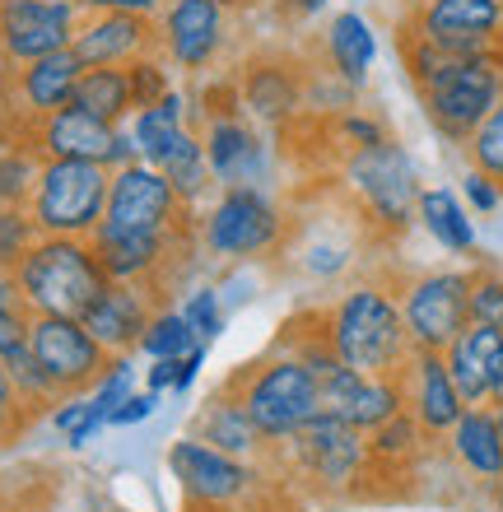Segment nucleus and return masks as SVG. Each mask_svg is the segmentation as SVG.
Returning <instances> with one entry per match:
<instances>
[{
  "mask_svg": "<svg viewBox=\"0 0 503 512\" xmlns=\"http://www.w3.org/2000/svg\"><path fill=\"white\" fill-rule=\"evenodd\" d=\"M317 317L340 364L364 378H401V368L415 354L396 280L387 275H364V280L345 284L331 303H317Z\"/></svg>",
  "mask_w": 503,
  "mask_h": 512,
  "instance_id": "obj_1",
  "label": "nucleus"
},
{
  "mask_svg": "<svg viewBox=\"0 0 503 512\" xmlns=\"http://www.w3.org/2000/svg\"><path fill=\"white\" fill-rule=\"evenodd\" d=\"M340 196L354 205V215L368 224L378 243L406 238L415 215H420V168L406 154L401 140H382L368 149H350L336 163Z\"/></svg>",
  "mask_w": 503,
  "mask_h": 512,
  "instance_id": "obj_2",
  "label": "nucleus"
},
{
  "mask_svg": "<svg viewBox=\"0 0 503 512\" xmlns=\"http://www.w3.org/2000/svg\"><path fill=\"white\" fill-rule=\"evenodd\" d=\"M289 215L266 187H219L196 210V247L219 266L275 261L289 238Z\"/></svg>",
  "mask_w": 503,
  "mask_h": 512,
  "instance_id": "obj_3",
  "label": "nucleus"
},
{
  "mask_svg": "<svg viewBox=\"0 0 503 512\" xmlns=\"http://www.w3.org/2000/svg\"><path fill=\"white\" fill-rule=\"evenodd\" d=\"M224 382H229L233 396L243 401V410L252 415L257 433L266 438V447L289 443L308 419L322 415V387H317V378L303 368L299 354L285 350L280 340H275L261 359L238 364Z\"/></svg>",
  "mask_w": 503,
  "mask_h": 512,
  "instance_id": "obj_4",
  "label": "nucleus"
},
{
  "mask_svg": "<svg viewBox=\"0 0 503 512\" xmlns=\"http://www.w3.org/2000/svg\"><path fill=\"white\" fill-rule=\"evenodd\" d=\"M271 466L294 475L299 485H308L322 499H364L368 480V433L350 429L336 415H313L289 443L266 452Z\"/></svg>",
  "mask_w": 503,
  "mask_h": 512,
  "instance_id": "obj_5",
  "label": "nucleus"
},
{
  "mask_svg": "<svg viewBox=\"0 0 503 512\" xmlns=\"http://www.w3.org/2000/svg\"><path fill=\"white\" fill-rule=\"evenodd\" d=\"M14 284L28 312L84 317L112 280L98 261L94 238H38L14 266Z\"/></svg>",
  "mask_w": 503,
  "mask_h": 512,
  "instance_id": "obj_6",
  "label": "nucleus"
},
{
  "mask_svg": "<svg viewBox=\"0 0 503 512\" xmlns=\"http://www.w3.org/2000/svg\"><path fill=\"white\" fill-rule=\"evenodd\" d=\"M164 461H168V475L182 489V508L187 512H243L266 489L261 461L229 457V452H219V447L201 443L191 433L168 443Z\"/></svg>",
  "mask_w": 503,
  "mask_h": 512,
  "instance_id": "obj_7",
  "label": "nucleus"
},
{
  "mask_svg": "<svg viewBox=\"0 0 503 512\" xmlns=\"http://www.w3.org/2000/svg\"><path fill=\"white\" fill-rule=\"evenodd\" d=\"M112 168L103 163L42 159L38 187L28 196V215L42 238H94L108 210Z\"/></svg>",
  "mask_w": 503,
  "mask_h": 512,
  "instance_id": "obj_8",
  "label": "nucleus"
},
{
  "mask_svg": "<svg viewBox=\"0 0 503 512\" xmlns=\"http://www.w3.org/2000/svg\"><path fill=\"white\" fill-rule=\"evenodd\" d=\"M396 298H401L410 345L443 354L471 326V266H438L401 275Z\"/></svg>",
  "mask_w": 503,
  "mask_h": 512,
  "instance_id": "obj_9",
  "label": "nucleus"
},
{
  "mask_svg": "<svg viewBox=\"0 0 503 512\" xmlns=\"http://www.w3.org/2000/svg\"><path fill=\"white\" fill-rule=\"evenodd\" d=\"M503 98V52L494 56H457L452 70L420 94V108L448 145L462 149L476 126L499 108Z\"/></svg>",
  "mask_w": 503,
  "mask_h": 512,
  "instance_id": "obj_10",
  "label": "nucleus"
},
{
  "mask_svg": "<svg viewBox=\"0 0 503 512\" xmlns=\"http://www.w3.org/2000/svg\"><path fill=\"white\" fill-rule=\"evenodd\" d=\"M368 243H378L368 224L354 215V205L340 196L336 215H294L289 238L280 247V261L308 275L313 284H336L359 266V252Z\"/></svg>",
  "mask_w": 503,
  "mask_h": 512,
  "instance_id": "obj_11",
  "label": "nucleus"
},
{
  "mask_svg": "<svg viewBox=\"0 0 503 512\" xmlns=\"http://www.w3.org/2000/svg\"><path fill=\"white\" fill-rule=\"evenodd\" d=\"M103 229H150V233H177L196 229V210L173 191L154 163H122L112 168L108 210H103Z\"/></svg>",
  "mask_w": 503,
  "mask_h": 512,
  "instance_id": "obj_12",
  "label": "nucleus"
},
{
  "mask_svg": "<svg viewBox=\"0 0 503 512\" xmlns=\"http://www.w3.org/2000/svg\"><path fill=\"white\" fill-rule=\"evenodd\" d=\"M28 350L52 378L56 396H89V387L103 378L112 359L80 317H47V312L28 317Z\"/></svg>",
  "mask_w": 503,
  "mask_h": 512,
  "instance_id": "obj_13",
  "label": "nucleus"
},
{
  "mask_svg": "<svg viewBox=\"0 0 503 512\" xmlns=\"http://www.w3.org/2000/svg\"><path fill=\"white\" fill-rule=\"evenodd\" d=\"M401 24L457 56L503 52V0H410Z\"/></svg>",
  "mask_w": 503,
  "mask_h": 512,
  "instance_id": "obj_14",
  "label": "nucleus"
},
{
  "mask_svg": "<svg viewBox=\"0 0 503 512\" xmlns=\"http://www.w3.org/2000/svg\"><path fill=\"white\" fill-rule=\"evenodd\" d=\"M24 140L38 149V159H70V163H103V168H122L136 159V140L131 126H108L80 112L75 103L42 122L24 126Z\"/></svg>",
  "mask_w": 503,
  "mask_h": 512,
  "instance_id": "obj_15",
  "label": "nucleus"
},
{
  "mask_svg": "<svg viewBox=\"0 0 503 512\" xmlns=\"http://www.w3.org/2000/svg\"><path fill=\"white\" fill-rule=\"evenodd\" d=\"M80 14L84 10L70 0H0V75L66 52Z\"/></svg>",
  "mask_w": 503,
  "mask_h": 512,
  "instance_id": "obj_16",
  "label": "nucleus"
},
{
  "mask_svg": "<svg viewBox=\"0 0 503 512\" xmlns=\"http://www.w3.org/2000/svg\"><path fill=\"white\" fill-rule=\"evenodd\" d=\"M84 70L89 66H84L70 47L10 70V75L0 80V122L24 131V126H33V122H42V117H52V112L70 108V103H75V84H80Z\"/></svg>",
  "mask_w": 503,
  "mask_h": 512,
  "instance_id": "obj_17",
  "label": "nucleus"
},
{
  "mask_svg": "<svg viewBox=\"0 0 503 512\" xmlns=\"http://www.w3.org/2000/svg\"><path fill=\"white\" fill-rule=\"evenodd\" d=\"M229 10L219 0H168L159 14V52L182 75H205L224 61Z\"/></svg>",
  "mask_w": 503,
  "mask_h": 512,
  "instance_id": "obj_18",
  "label": "nucleus"
},
{
  "mask_svg": "<svg viewBox=\"0 0 503 512\" xmlns=\"http://www.w3.org/2000/svg\"><path fill=\"white\" fill-rule=\"evenodd\" d=\"M215 187H266L275 177V145L247 117H210L196 126Z\"/></svg>",
  "mask_w": 503,
  "mask_h": 512,
  "instance_id": "obj_19",
  "label": "nucleus"
},
{
  "mask_svg": "<svg viewBox=\"0 0 503 512\" xmlns=\"http://www.w3.org/2000/svg\"><path fill=\"white\" fill-rule=\"evenodd\" d=\"M303 84H308V61H294L285 52H261L238 70V94H243V117L261 131H285L303 117Z\"/></svg>",
  "mask_w": 503,
  "mask_h": 512,
  "instance_id": "obj_20",
  "label": "nucleus"
},
{
  "mask_svg": "<svg viewBox=\"0 0 503 512\" xmlns=\"http://www.w3.org/2000/svg\"><path fill=\"white\" fill-rule=\"evenodd\" d=\"M70 52L84 66H131L140 56L159 52V19L145 14H117V10H84L80 28L70 38Z\"/></svg>",
  "mask_w": 503,
  "mask_h": 512,
  "instance_id": "obj_21",
  "label": "nucleus"
},
{
  "mask_svg": "<svg viewBox=\"0 0 503 512\" xmlns=\"http://www.w3.org/2000/svg\"><path fill=\"white\" fill-rule=\"evenodd\" d=\"M401 391H406V410L415 415V424H420L434 443L448 438L452 424H457L466 410L462 391H457V382H452V373H448V359L434 350L410 354V364L401 368Z\"/></svg>",
  "mask_w": 503,
  "mask_h": 512,
  "instance_id": "obj_22",
  "label": "nucleus"
},
{
  "mask_svg": "<svg viewBox=\"0 0 503 512\" xmlns=\"http://www.w3.org/2000/svg\"><path fill=\"white\" fill-rule=\"evenodd\" d=\"M168 298L145 289V284H108L103 294L89 303L80 322L89 326V336L108 354H140V336Z\"/></svg>",
  "mask_w": 503,
  "mask_h": 512,
  "instance_id": "obj_23",
  "label": "nucleus"
},
{
  "mask_svg": "<svg viewBox=\"0 0 503 512\" xmlns=\"http://www.w3.org/2000/svg\"><path fill=\"white\" fill-rule=\"evenodd\" d=\"M322 387V410L336 419H345L350 429L373 433L382 429L392 415L406 410V391H401V378H364L354 368L340 364L331 378L317 382Z\"/></svg>",
  "mask_w": 503,
  "mask_h": 512,
  "instance_id": "obj_24",
  "label": "nucleus"
},
{
  "mask_svg": "<svg viewBox=\"0 0 503 512\" xmlns=\"http://www.w3.org/2000/svg\"><path fill=\"white\" fill-rule=\"evenodd\" d=\"M448 373L466 405H494L503 396V331L471 322L448 350Z\"/></svg>",
  "mask_w": 503,
  "mask_h": 512,
  "instance_id": "obj_25",
  "label": "nucleus"
},
{
  "mask_svg": "<svg viewBox=\"0 0 503 512\" xmlns=\"http://www.w3.org/2000/svg\"><path fill=\"white\" fill-rule=\"evenodd\" d=\"M438 447L485 494H490V485L503 475V433H499V419H494L490 405H466L462 419L452 424V433Z\"/></svg>",
  "mask_w": 503,
  "mask_h": 512,
  "instance_id": "obj_26",
  "label": "nucleus"
},
{
  "mask_svg": "<svg viewBox=\"0 0 503 512\" xmlns=\"http://www.w3.org/2000/svg\"><path fill=\"white\" fill-rule=\"evenodd\" d=\"M191 438L229 452V457H243V461H266V438L257 433L252 415L243 410V401L233 396L229 382H219L210 396L201 401V410L191 415Z\"/></svg>",
  "mask_w": 503,
  "mask_h": 512,
  "instance_id": "obj_27",
  "label": "nucleus"
},
{
  "mask_svg": "<svg viewBox=\"0 0 503 512\" xmlns=\"http://www.w3.org/2000/svg\"><path fill=\"white\" fill-rule=\"evenodd\" d=\"M317 52H322V56H317L322 66L336 70L350 89H359V94H364L368 70H373V61H378V38H373V28H368L364 14H359V10L331 14L327 28H322Z\"/></svg>",
  "mask_w": 503,
  "mask_h": 512,
  "instance_id": "obj_28",
  "label": "nucleus"
},
{
  "mask_svg": "<svg viewBox=\"0 0 503 512\" xmlns=\"http://www.w3.org/2000/svg\"><path fill=\"white\" fill-rule=\"evenodd\" d=\"M424 233L434 238L448 256H476L480 238H476V219L466 210V201L452 187H424L420 191V215Z\"/></svg>",
  "mask_w": 503,
  "mask_h": 512,
  "instance_id": "obj_29",
  "label": "nucleus"
},
{
  "mask_svg": "<svg viewBox=\"0 0 503 512\" xmlns=\"http://www.w3.org/2000/svg\"><path fill=\"white\" fill-rule=\"evenodd\" d=\"M154 168L173 182V191L191 210L215 196V177H210V163H205V145H201V131H196V126H182L164 145V154L154 159Z\"/></svg>",
  "mask_w": 503,
  "mask_h": 512,
  "instance_id": "obj_30",
  "label": "nucleus"
},
{
  "mask_svg": "<svg viewBox=\"0 0 503 512\" xmlns=\"http://www.w3.org/2000/svg\"><path fill=\"white\" fill-rule=\"evenodd\" d=\"M75 108L98 117L108 126H126L136 117V98H131V80H126V66H94L84 70L80 84H75Z\"/></svg>",
  "mask_w": 503,
  "mask_h": 512,
  "instance_id": "obj_31",
  "label": "nucleus"
},
{
  "mask_svg": "<svg viewBox=\"0 0 503 512\" xmlns=\"http://www.w3.org/2000/svg\"><path fill=\"white\" fill-rule=\"evenodd\" d=\"M126 126H131V140H136V159L154 163L164 154L168 140H173L182 126H191V98L182 94V89H173V94L159 98L154 108H140Z\"/></svg>",
  "mask_w": 503,
  "mask_h": 512,
  "instance_id": "obj_32",
  "label": "nucleus"
},
{
  "mask_svg": "<svg viewBox=\"0 0 503 512\" xmlns=\"http://www.w3.org/2000/svg\"><path fill=\"white\" fill-rule=\"evenodd\" d=\"M38 173V149L28 145L19 126L0 122V205H28L33 187H38Z\"/></svg>",
  "mask_w": 503,
  "mask_h": 512,
  "instance_id": "obj_33",
  "label": "nucleus"
},
{
  "mask_svg": "<svg viewBox=\"0 0 503 512\" xmlns=\"http://www.w3.org/2000/svg\"><path fill=\"white\" fill-rule=\"evenodd\" d=\"M191 350H201V340H196L191 322L182 317L177 303H164V308L150 317L145 336H140V354L154 364V359H187Z\"/></svg>",
  "mask_w": 503,
  "mask_h": 512,
  "instance_id": "obj_34",
  "label": "nucleus"
},
{
  "mask_svg": "<svg viewBox=\"0 0 503 512\" xmlns=\"http://www.w3.org/2000/svg\"><path fill=\"white\" fill-rule=\"evenodd\" d=\"M47 419H52V429L61 433V443H66L70 452L89 447L98 433L108 429V415H103V410H94V405H89V396H61V401L47 410Z\"/></svg>",
  "mask_w": 503,
  "mask_h": 512,
  "instance_id": "obj_35",
  "label": "nucleus"
},
{
  "mask_svg": "<svg viewBox=\"0 0 503 512\" xmlns=\"http://www.w3.org/2000/svg\"><path fill=\"white\" fill-rule=\"evenodd\" d=\"M177 308H182V317L191 322V331H196V340H201L205 350L229 331V303H224V294H219V284H196Z\"/></svg>",
  "mask_w": 503,
  "mask_h": 512,
  "instance_id": "obj_36",
  "label": "nucleus"
},
{
  "mask_svg": "<svg viewBox=\"0 0 503 512\" xmlns=\"http://www.w3.org/2000/svg\"><path fill=\"white\" fill-rule=\"evenodd\" d=\"M327 135H331V145H336V163H340V154H350V149H368V145L392 140L387 122L368 108H350V112H340V117H327Z\"/></svg>",
  "mask_w": 503,
  "mask_h": 512,
  "instance_id": "obj_37",
  "label": "nucleus"
},
{
  "mask_svg": "<svg viewBox=\"0 0 503 512\" xmlns=\"http://www.w3.org/2000/svg\"><path fill=\"white\" fill-rule=\"evenodd\" d=\"M462 154H466V163H471L476 173H485L490 182H499L503 187V98H499V108L476 126V135L462 145Z\"/></svg>",
  "mask_w": 503,
  "mask_h": 512,
  "instance_id": "obj_38",
  "label": "nucleus"
},
{
  "mask_svg": "<svg viewBox=\"0 0 503 512\" xmlns=\"http://www.w3.org/2000/svg\"><path fill=\"white\" fill-rule=\"evenodd\" d=\"M5 368H10V382H14V391L24 396V405L38 415V410H52L61 396H56V387H52V378L42 373V364L33 359V350H14L10 359H5Z\"/></svg>",
  "mask_w": 503,
  "mask_h": 512,
  "instance_id": "obj_39",
  "label": "nucleus"
},
{
  "mask_svg": "<svg viewBox=\"0 0 503 512\" xmlns=\"http://www.w3.org/2000/svg\"><path fill=\"white\" fill-rule=\"evenodd\" d=\"M126 80H131V98H136V112L140 108H154L159 98H168L177 89L173 84V66H168L164 52H150L126 66Z\"/></svg>",
  "mask_w": 503,
  "mask_h": 512,
  "instance_id": "obj_40",
  "label": "nucleus"
},
{
  "mask_svg": "<svg viewBox=\"0 0 503 512\" xmlns=\"http://www.w3.org/2000/svg\"><path fill=\"white\" fill-rule=\"evenodd\" d=\"M42 233L28 215V205H0V270H14L24 252L38 243Z\"/></svg>",
  "mask_w": 503,
  "mask_h": 512,
  "instance_id": "obj_41",
  "label": "nucleus"
},
{
  "mask_svg": "<svg viewBox=\"0 0 503 512\" xmlns=\"http://www.w3.org/2000/svg\"><path fill=\"white\" fill-rule=\"evenodd\" d=\"M471 322L503 331V270L490 261L471 266Z\"/></svg>",
  "mask_w": 503,
  "mask_h": 512,
  "instance_id": "obj_42",
  "label": "nucleus"
},
{
  "mask_svg": "<svg viewBox=\"0 0 503 512\" xmlns=\"http://www.w3.org/2000/svg\"><path fill=\"white\" fill-rule=\"evenodd\" d=\"M131 391H136V354H112L108 368H103V378L89 387V405L103 410V415H112Z\"/></svg>",
  "mask_w": 503,
  "mask_h": 512,
  "instance_id": "obj_43",
  "label": "nucleus"
},
{
  "mask_svg": "<svg viewBox=\"0 0 503 512\" xmlns=\"http://www.w3.org/2000/svg\"><path fill=\"white\" fill-rule=\"evenodd\" d=\"M28 419H33V410H28L24 396L14 391L10 368H5V359H0V447L14 443V438L28 429Z\"/></svg>",
  "mask_w": 503,
  "mask_h": 512,
  "instance_id": "obj_44",
  "label": "nucleus"
},
{
  "mask_svg": "<svg viewBox=\"0 0 503 512\" xmlns=\"http://www.w3.org/2000/svg\"><path fill=\"white\" fill-rule=\"evenodd\" d=\"M159 405H164V391H131V396H126L122 405H117V410H112L108 415V429H136V424H150L154 415H159Z\"/></svg>",
  "mask_w": 503,
  "mask_h": 512,
  "instance_id": "obj_45",
  "label": "nucleus"
},
{
  "mask_svg": "<svg viewBox=\"0 0 503 512\" xmlns=\"http://www.w3.org/2000/svg\"><path fill=\"white\" fill-rule=\"evenodd\" d=\"M462 201H466V210H471V215H494V210L503 205V187H499V182H490L485 173H476V168H466Z\"/></svg>",
  "mask_w": 503,
  "mask_h": 512,
  "instance_id": "obj_46",
  "label": "nucleus"
},
{
  "mask_svg": "<svg viewBox=\"0 0 503 512\" xmlns=\"http://www.w3.org/2000/svg\"><path fill=\"white\" fill-rule=\"evenodd\" d=\"M28 308H10V303H0V359H10L14 350H24L28 345Z\"/></svg>",
  "mask_w": 503,
  "mask_h": 512,
  "instance_id": "obj_47",
  "label": "nucleus"
},
{
  "mask_svg": "<svg viewBox=\"0 0 503 512\" xmlns=\"http://www.w3.org/2000/svg\"><path fill=\"white\" fill-rule=\"evenodd\" d=\"M168 0H84L80 10H117V14H145V19H159Z\"/></svg>",
  "mask_w": 503,
  "mask_h": 512,
  "instance_id": "obj_48",
  "label": "nucleus"
},
{
  "mask_svg": "<svg viewBox=\"0 0 503 512\" xmlns=\"http://www.w3.org/2000/svg\"><path fill=\"white\" fill-rule=\"evenodd\" d=\"M201 373H205V345H201V350H191L187 359H177V373H173V387H168V391H173V396H187V391L196 387V378H201Z\"/></svg>",
  "mask_w": 503,
  "mask_h": 512,
  "instance_id": "obj_49",
  "label": "nucleus"
},
{
  "mask_svg": "<svg viewBox=\"0 0 503 512\" xmlns=\"http://www.w3.org/2000/svg\"><path fill=\"white\" fill-rule=\"evenodd\" d=\"M173 373H177V359H154V364L145 368V387H150V391H168V387H173Z\"/></svg>",
  "mask_w": 503,
  "mask_h": 512,
  "instance_id": "obj_50",
  "label": "nucleus"
},
{
  "mask_svg": "<svg viewBox=\"0 0 503 512\" xmlns=\"http://www.w3.org/2000/svg\"><path fill=\"white\" fill-rule=\"evenodd\" d=\"M0 303H10V308H24V298H19V284H14V270H0Z\"/></svg>",
  "mask_w": 503,
  "mask_h": 512,
  "instance_id": "obj_51",
  "label": "nucleus"
},
{
  "mask_svg": "<svg viewBox=\"0 0 503 512\" xmlns=\"http://www.w3.org/2000/svg\"><path fill=\"white\" fill-rule=\"evenodd\" d=\"M327 5V0H285V14H294V19H308V14H317Z\"/></svg>",
  "mask_w": 503,
  "mask_h": 512,
  "instance_id": "obj_52",
  "label": "nucleus"
},
{
  "mask_svg": "<svg viewBox=\"0 0 503 512\" xmlns=\"http://www.w3.org/2000/svg\"><path fill=\"white\" fill-rule=\"evenodd\" d=\"M490 499H494V512H503V475L490 485Z\"/></svg>",
  "mask_w": 503,
  "mask_h": 512,
  "instance_id": "obj_53",
  "label": "nucleus"
},
{
  "mask_svg": "<svg viewBox=\"0 0 503 512\" xmlns=\"http://www.w3.org/2000/svg\"><path fill=\"white\" fill-rule=\"evenodd\" d=\"M490 410H494V419H499V433H503V396H499V401L490 405Z\"/></svg>",
  "mask_w": 503,
  "mask_h": 512,
  "instance_id": "obj_54",
  "label": "nucleus"
},
{
  "mask_svg": "<svg viewBox=\"0 0 503 512\" xmlns=\"http://www.w3.org/2000/svg\"><path fill=\"white\" fill-rule=\"evenodd\" d=\"M219 5H224V10H238V5H247V0H219Z\"/></svg>",
  "mask_w": 503,
  "mask_h": 512,
  "instance_id": "obj_55",
  "label": "nucleus"
},
{
  "mask_svg": "<svg viewBox=\"0 0 503 512\" xmlns=\"http://www.w3.org/2000/svg\"><path fill=\"white\" fill-rule=\"evenodd\" d=\"M98 512H136V508H98Z\"/></svg>",
  "mask_w": 503,
  "mask_h": 512,
  "instance_id": "obj_56",
  "label": "nucleus"
},
{
  "mask_svg": "<svg viewBox=\"0 0 503 512\" xmlns=\"http://www.w3.org/2000/svg\"><path fill=\"white\" fill-rule=\"evenodd\" d=\"M0 512H5V494H0Z\"/></svg>",
  "mask_w": 503,
  "mask_h": 512,
  "instance_id": "obj_57",
  "label": "nucleus"
},
{
  "mask_svg": "<svg viewBox=\"0 0 503 512\" xmlns=\"http://www.w3.org/2000/svg\"><path fill=\"white\" fill-rule=\"evenodd\" d=\"M70 5H84V0H70Z\"/></svg>",
  "mask_w": 503,
  "mask_h": 512,
  "instance_id": "obj_58",
  "label": "nucleus"
}]
</instances>
